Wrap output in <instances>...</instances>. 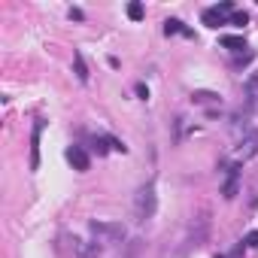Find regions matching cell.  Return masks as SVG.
<instances>
[{"label": "cell", "instance_id": "10", "mask_svg": "<svg viewBox=\"0 0 258 258\" xmlns=\"http://www.w3.org/2000/svg\"><path fill=\"white\" fill-rule=\"evenodd\" d=\"M73 64H76V76H79V82H88V67H85V61H82L79 52L73 55Z\"/></svg>", "mask_w": 258, "mask_h": 258}, {"label": "cell", "instance_id": "6", "mask_svg": "<svg viewBox=\"0 0 258 258\" xmlns=\"http://www.w3.org/2000/svg\"><path fill=\"white\" fill-rule=\"evenodd\" d=\"M237 155H240V161H246V158H252V155H258V131H252L243 143H240V149H237Z\"/></svg>", "mask_w": 258, "mask_h": 258}, {"label": "cell", "instance_id": "8", "mask_svg": "<svg viewBox=\"0 0 258 258\" xmlns=\"http://www.w3.org/2000/svg\"><path fill=\"white\" fill-rule=\"evenodd\" d=\"M237 176H240V167H231V170H228V179H225V188H222L228 201L237 195Z\"/></svg>", "mask_w": 258, "mask_h": 258}, {"label": "cell", "instance_id": "7", "mask_svg": "<svg viewBox=\"0 0 258 258\" xmlns=\"http://www.w3.org/2000/svg\"><path fill=\"white\" fill-rule=\"evenodd\" d=\"M164 34H167V37H173V34H182V37L195 40V31H191V28H185L179 19H167V22H164Z\"/></svg>", "mask_w": 258, "mask_h": 258}, {"label": "cell", "instance_id": "14", "mask_svg": "<svg viewBox=\"0 0 258 258\" xmlns=\"http://www.w3.org/2000/svg\"><path fill=\"white\" fill-rule=\"evenodd\" d=\"M243 243H246V246H252V249H258V231H249V234L243 237Z\"/></svg>", "mask_w": 258, "mask_h": 258}, {"label": "cell", "instance_id": "13", "mask_svg": "<svg viewBox=\"0 0 258 258\" xmlns=\"http://www.w3.org/2000/svg\"><path fill=\"white\" fill-rule=\"evenodd\" d=\"M246 22H249V16H246V13H234V16H231V25H237V28H243Z\"/></svg>", "mask_w": 258, "mask_h": 258}, {"label": "cell", "instance_id": "2", "mask_svg": "<svg viewBox=\"0 0 258 258\" xmlns=\"http://www.w3.org/2000/svg\"><path fill=\"white\" fill-rule=\"evenodd\" d=\"M231 16H234V4H228V0H225V4H219V7H207L201 13V22L207 28H219V25H228Z\"/></svg>", "mask_w": 258, "mask_h": 258}, {"label": "cell", "instance_id": "15", "mask_svg": "<svg viewBox=\"0 0 258 258\" xmlns=\"http://www.w3.org/2000/svg\"><path fill=\"white\" fill-rule=\"evenodd\" d=\"M70 19H76V22H82V19H85V13H82V10H70Z\"/></svg>", "mask_w": 258, "mask_h": 258}, {"label": "cell", "instance_id": "3", "mask_svg": "<svg viewBox=\"0 0 258 258\" xmlns=\"http://www.w3.org/2000/svg\"><path fill=\"white\" fill-rule=\"evenodd\" d=\"M91 234L94 237H103L106 243H115V240H124V228L121 222H91Z\"/></svg>", "mask_w": 258, "mask_h": 258}, {"label": "cell", "instance_id": "11", "mask_svg": "<svg viewBox=\"0 0 258 258\" xmlns=\"http://www.w3.org/2000/svg\"><path fill=\"white\" fill-rule=\"evenodd\" d=\"M127 19H131V22H140V19H143V4H127Z\"/></svg>", "mask_w": 258, "mask_h": 258}, {"label": "cell", "instance_id": "16", "mask_svg": "<svg viewBox=\"0 0 258 258\" xmlns=\"http://www.w3.org/2000/svg\"><path fill=\"white\" fill-rule=\"evenodd\" d=\"M137 94H140V97H143V100H146V97H149V88H146V85H143V82H140V85H137Z\"/></svg>", "mask_w": 258, "mask_h": 258}, {"label": "cell", "instance_id": "9", "mask_svg": "<svg viewBox=\"0 0 258 258\" xmlns=\"http://www.w3.org/2000/svg\"><path fill=\"white\" fill-rule=\"evenodd\" d=\"M222 46L231 49V52H243L246 49V40L243 37H222Z\"/></svg>", "mask_w": 258, "mask_h": 258}, {"label": "cell", "instance_id": "4", "mask_svg": "<svg viewBox=\"0 0 258 258\" xmlns=\"http://www.w3.org/2000/svg\"><path fill=\"white\" fill-rule=\"evenodd\" d=\"M67 161L73 164V170H82V173L91 167V158H88V152H85L82 146H70V149H67Z\"/></svg>", "mask_w": 258, "mask_h": 258}, {"label": "cell", "instance_id": "1", "mask_svg": "<svg viewBox=\"0 0 258 258\" xmlns=\"http://www.w3.org/2000/svg\"><path fill=\"white\" fill-rule=\"evenodd\" d=\"M134 210L140 219H152L155 210H158V195H155V182H146L140 191H137V201H134Z\"/></svg>", "mask_w": 258, "mask_h": 258}, {"label": "cell", "instance_id": "5", "mask_svg": "<svg viewBox=\"0 0 258 258\" xmlns=\"http://www.w3.org/2000/svg\"><path fill=\"white\" fill-rule=\"evenodd\" d=\"M43 127H46V121L40 118V121L34 124V134H31V167H34V170L40 167V134H43Z\"/></svg>", "mask_w": 258, "mask_h": 258}, {"label": "cell", "instance_id": "12", "mask_svg": "<svg viewBox=\"0 0 258 258\" xmlns=\"http://www.w3.org/2000/svg\"><path fill=\"white\" fill-rule=\"evenodd\" d=\"M191 100L207 103V100H219V94H216V91H195V94H191Z\"/></svg>", "mask_w": 258, "mask_h": 258}]
</instances>
